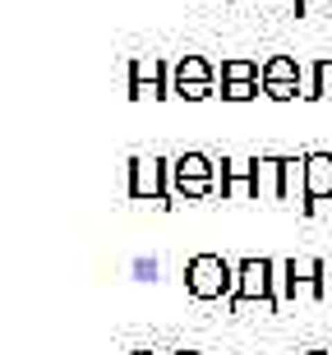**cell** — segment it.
I'll list each match as a JSON object with an SVG mask.
<instances>
[{"label":"cell","mask_w":332,"mask_h":355,"mask_svg":"<svg viewBox=\"0 0 332 355\" xmlns=\"http://www.w3.org/2000/svg\"><path fill=\"white\" fill-rule=\"evenodd\" d=\"M254 189L259 198H281V157H254Z\"/></svg>","instance_id":"obj_11"},{"label":"cell","mask_w":332,"mask_h":355,"mask_svg":"<svg viewBox=\"0 0 332 355\" xmlns=\"http://www.w3.org/2000/svg\"><path fill=\"white\" fill-rule=\"evenodd\" d=\"M332 198V153H305V198L300 208L319 212V203Z\"/></svg>","instance_id":"obj_8"},{"label":"cell","mask_w":332,"mask_h":355,"mask_svg":"<svg viewBox=\"0 0 332 355\" xmlns=\"http://www.w3.org/2000/svg\"><path fill=\"white\" fill-rule=\"evenodd\" d=\"M130 97L143 102V97H171V65L161 60H134L130 65Z\"/></svg>","instance_id":"obj_7"},{"label":"cell","mask_w":332,"mask_h":355,"mask_svg":"<svg viewBox=\"0 0 332 355\" xmlns=\"http://www.w3.org/2000/svg\"><path fill=\"white\" fill-rule=\"evenodd\" d=\"M259 88H263V79H236L222 83V97L226 102H250V97H259Z\"/></svg>","instance_id":"obj_15"},{"label":"cell","mask_w":332,"mask_h":355,"mask_svg":"<svg viewBox=\"0 0 332 355\" xmlns=\"http://www.w3.org/2000/svg\"><path fill=\"white\" fill-rule=\"evenodd\" d=\"M305 355H332V351H305Z\"/></svg>","instance_id":"obj_18"},{"label":"cell","mask_w":332,"mask_h":355,"mask_svg":"<svg viewBox=\"0 0 332 355\" xmlns=\"http://www.w3.org/2000/svg\"><path fill=\"white\" fill-rule=\"evenodd\" d=\"M185 286L194 300H222L236 291V263H226L222 254H194L185 263Z\"/></svg>","instance_id":"obj_2"},{"label":"cell","mask_w":332,"mask_h":355,"mask_svg":"<svg viewBox=\"0 0 332 355\" xmlns=\"http://www.w3.org/2000/svg\"><path fill=\"white\" fill-rule=\"evenodd\" d=\"M305 198V153L300 157H281V203Z\"/></svg>","instance_id":"obj_12"},{"label":"cell","mask_w":332,"mask_h":355,"mask_svg":"<svg viewBox=\"0 0 332 355\" xmlns=\"http://www.w3.org/2000/svg\"><path fill=\"white\" fill-rule=\"evenodd\" d=\"M203 355H213V351H203Z\"/></svg>","instance_id":"obj_20"},{"label":"cell","mask_w":332,"mask_h":355,"mask_svg":"<svg viewBox=\"0 0 332 355\" xmlns=\"http://www.w3.org/2000/svg\"><path fill=\"white\" fill-rule=\"evenodd\" d=\"M175 180H213L217 184V162L208 153H180L171 162V184Z\"/></svg>","instance_id":"obj_10"},{"label":"cell","mask_w":332,"mask_h":355,"mask_svg":"<svg viewBox=\"0 0 332 355\" xmlns=\"http://www.w3.org/2000/svg\"><path fill=\"white\" fill-rule=\"evenodd\" d=\"M213 88H217V69L203 55H180L171 65V97L203 102V97H213Z\"/></svg>","instance_id":"obj_5"},{"label":"cell","mask_w":332,"mask_h":355,"mask_svg":"<svg viewBox=\"0 0 332 355\" xmlns=\"http://www.w3.org/2000/svg\"><path fill=\"white\" fill-rule=\"evenodd\" d=\"M217 79H222V83H236V79H263V65H259V60H245V55H231V60H222Z\"/></svg>","instance_id":"obj_13"},{"label":"cell","mask_w":332,"mask_h":355,"mask_svg":"<svg viewBox=\"0 0 332 355\" xmlns=\"http://www.w3.org/2000/svg\"><path fill=\"white\" fill-rule=\"evenodd\" d=\"M323 300H332V259H323Z\"/></svg>","instance_id":"obj_16"},{"label":"cell","mask_w":332,"mask_h":355,"mask_svg":"<svg viewBox=\"0 0 332 355\" xmlns=\"http://www.w3.org/2000/svg\"><path fill=\"white\" fill-rule=\"evenodd\" d=\"M263 97H272V102L305 97V79H300V65L291 55H268L263 60Z\"/></svg>","instance_id":"obj_6"},{"label":"cell","mask_w":332,"mask_h":355,"mask_svg":"<svg viewBox=\"0 0 332 355\" xmlns=\"http://www.w3.org/2000/svg\"><path fill=\"white\" fill-rule=\"evenodd\" d=\"M217 189H222V198H259V189H254V157H222Z\"/></svg>","instance_id":"obj_9"},{"label":"cell","mask_w":332,"mask_h":355,"mask_svg":"<svg viewBox=\"0 0 332 355\" xmlns=\"http://www.w3.org/2000/svg\"><path fill=\"white\" fill-rule=\"evenodd\" d=\"M130 198H139V203H171V162L166 157H130Z\"/></svg>","instance_id":"obj_3"},{"label":"cell","mask_w":332,"mask_h":355,"mask_svg":"<svg viewBox=\"0 0 332 355\" xmlns=\"http://www.w3.org/2000/svg\"><path fill=\"white\" fill-rule=\"evenodd\" d=\"M305 97H332V60H319L305 79Z\"/></svg>","instance_id":"obj_14"},{"label":"cell","mask_w":332,"mask_h":355,"mask_svg":"<svg viewBox=\"0 0 332 355\" xmlns=\"http://www.w3.org/2000/svg\"><path fill=\"white\" fill-rule=\"evenodd\" d=\"M281 300H323V259H286L277 263Z\"/></svg>","instance_id":"obj_4"},{"label":"cell","mask_w":332,"mask_h":355,"mask_svg":"<svg viewBox=\"0 0 332 355\" xmlns=\"http://www.w3.org/2000/svg\"><path fill=\"white\" fill-rule=\"evenodd\" d=\"M309 5H319V0H295V14H305Z\"/></svg>","instance_id":"obj_17"},{"label":"cell","mask_w":332,"mask_h":355,"mask_svg":"<svg viewBox=\"0 0 332 355\" xmlns=\"http://www.w3.org/2000/svg\"><path fill=\"white\" fill-rule=\"evenodd\" d=\"M254 304H263L268 314L281 304L277 295V263L272 259H240L236 263V291H231V309L245 314Z\"/></svg>","instance_id":"obj_1"},{"label":"cell","mask_w":332,"mask_h":355,"mask_svg":"<svg viewBox=\"0 0 332 355\" xmlns=\"http://www.w3.org/2000/svg\"><path fill=\"white\" fill-rule=\"evenodd\" d=\"M134 355H157V351H134Z\"/></svg>","instance_id":"obj_19"}]
</instances>
